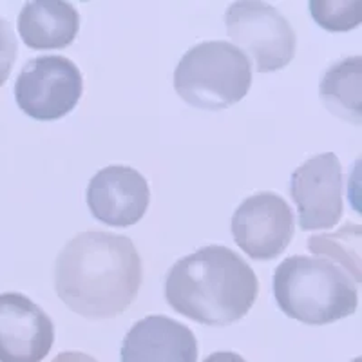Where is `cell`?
<instances>
[{
    "label": "cell",
    "instance_id": "cell-1",
    "mask_svg": "<svg viewBox=\"0 0 362 362\" xmlns=\"http://www.w3.org/2000/svg\"><path fill=\"white\" fill-rule=\"evenodd\" d=\"M144 281L141 257L127 235L80 232L54 263V292L86 319H112L134 303Z\"/></svg>",
    "mask_w": 362,
    "mask_h": 362
},
{
    "label": "cell",
    "instance_id": "cell-2",
    "mask_svg": "<svg viewBox=\"0 0 362 362\" xmlns=\"http://www.w3.org/2000/svg\"><path fill=\"white\" fill-rule=\"evenodd\" d=\"M259 281L250 264L223 245L181 257L165 277V299L180 315L205 326H226L254 306Z\"/></svg>",
    "mask_w": 362,
    "mask_h": 362
},
{
    "label": "cell",
    "instance_id": "cell-3",
    "mask_svg": "<svg viewBox=\"0 0 362 362\" xmlns=\"http://www.w3.org/2000/svg\"><path fill=\"white\" fill-rule=\"evenodd\" d=\"M272 290L284 315L310 326L351 315L358 305V284L350 272L319 255H292L274 272Z\"/></svg>",
    "mask_w": 362,
    "mask_h": 362
},
{
    "label": "cell",
    "instance_id": "cell-4",
    "mask_svg": "<svg viewBox=\"0 0 362 362\" xmlns=\"http://www.w3.org/2000/svg\"><path fill=\"white\" fill-rule=\"evenodd\" d=\"M250 86V58L225 40L194 45L174 71V89L181 100L203 111H221L241 102Z\"/></svg>",
    "mask_w": 362,
    "mask_h": 362
},
{
    "label": "cell",
    "instance_id": "cell-5",
    "mask_svg": "<svg viewBox=\"0 0 362 362\" xmlns=\"http://www.w3.org/2000/svg\"><path fill=\"white\" fill-rule=\"evenodd\" d=\"M225 25L235 47L254 58L257 73L283 69L296 57V31L272 4L257 0L234 2L226 8Z\"/></svg>",
    "mask_w": 362,
    "mask_h": 362
},
{
    "label": "cell",
    "instance_id": "cell-6",
    "mask_svg": "<svg viewBox=\"0 0 362 362\" xmlns=\"http://www.w3.org/2000/svg\"><path fill=\"white\" fill-rule=\"evenodd\" d=\"M82 93L78 66L60 54H44L25 62L15 83L18 107L38 122H53L69 115L78 105Z\"/></svg>",
    "mask_w": 362,
    "mask_h": 362
},
{
    "label": "cell",
    "instance_id": "cell-7",
    "mask_svg": "<svg viewBox=\"0 0 362 362\" xmlns=\"http://www.w3.org/2000/svg\"><path fill=\"white\" fill-rule=\"evenodd\" d=\"M234 241L255 261L276 259L296 232L290 205L276 192H257L245 199L232 216Z\"/></svg>",
    "mask_w": 362,
    "mask_h": 362
},
{
    "label": "cell",
    "instance_id": "cell-8",
    "mask_svg": "<svg viewBox=\"0 0 362 362\" xmlns=\"http://www.w3.org/2000/svg\"><path fill=\"white\" fill-rule=\"evenodd\" d=\"M290 192L303 230L332 228L342 218V169L334 153L300 163L290 180Z\"/></svg>",
    "mask_w": 362,
    "mask_h": 362
},
{
    "label": "cell",
    "instance_id": "cell-9",
    "mask_svg": "<svg viewBox=\"0 0 362 362\" xmlns=\"http://www.w3.org/2000/svg\"><path fill=\"white\" fill-rule=\"evenodd\" d=\"M54 342L51 317L24 293H0V362H42Z\"/></svg>",
    "mask_w": 362,
    "mask_h": 362
},
{
    "label": "cell",
    "instance_id": "cell-10",
    "mask_svg": "<svg viewBox=\"0 0 362 362\" xmlns=\"http://www.w3.org/2000/svg\"><path fill=\"white\" fill-rule=\"evenodd\" d=\"M90 214L109 226H132L148 209L151 190L144 176L132 167L111 165L90 177L86 194Z\"/></svg>",
    "mask_w": 362,
    "mask_h": 362
},
{
    "label": "cell",
    "instance_id": "cell-11",
    "mask_svg": "<svg viewBox=\"0 0 362 362\" xmlns=\"http://www.w3.org/2000/svg\"><path fill=\"white\" fill-rule=\"evenodd\" d=\"M122 362H196L198 341L189 326L167 315L134 322L122 342Z\"/></svg>",
    "mask_w": 362,
    "mask_h": 362
},
{
    "label": "cell",
    "instance_id": "cell-12",
    "mask_svg": "<svg viewBox=\"0 0 362 362\" xmlns=\"http://www.w3.org/2000/svg\"><path fill=\"white\" fill-rule=\"evenodd\" d=\"M17 28L31 49H64L78 35L80 15L71 2L35 0L24 4Z\"/></svg>",
    "mask_w": 362,
    "mask_h": 362
},
{
    "label": "cell",
    "instance_id": "cell-13",
    "mask_svg": "<svg viewBox=\"0 0 362 362\" xmlns=\"http://www.w3.org/2000/svg\"><path fill=\"white\" fill-rule=\"evenodd\" d=\"M362 58H342L332 64L322 76L321 100L332 115L361 125Z\"/></svg>",
    "mask_w": 362,
    "mask_h": 362
},
{
    "label": "cell",
    "instance_id": "cell-14",
    "mask_svg": "<svg viewBox=\"0 0 362 362\" xmlns=\"http://www.w3.org/2000/svg\"><path fill=\"white\" fill-rule=\"evenodd\" d=\"M361 2L312 0L310 11L319 25L328 31H350L361 24Z\"/></svg>",
    "mask_w": 362,
    "mask_h": 362
},
{
    "label": "cell",
    "instance_id": "cell-15",
    "mask_svg": "<svg viewBox=\"0 0 362 362\" xmlns=\"http://www.w3.org/2000/svg\"><path fill=\"white\" fill-rule=\"evenodd\" d=\"M18 57L17 37L4 17H0V87L8 80L11 67Z\"/></svg>",
    "mask_w": 362,
    "mask_h": 362
},
{
    "label": "cell",
    "instance_id": "cell-16",
    "mask_svg": "<svg viewBox=\"0 0 362 362\" xmlns=\"http://www.w3.org/2000/svg\"><path fill=\"white\" fill-rule=\"evenodd\" d=\"M203 362H247L243 357L235 351H216L209 355Z\"/></svg>",
    "mask_w": 362,
    "mask_h": 362
},
{
    "label": "cell",
    "instance_id": "cell-17",
    "mask_svg": "<svg viewBox=\"0 0 362 362\" xmlns=\"http://www.w3.org/2000/svg\"><path fill=\"white\" fill-rule=\"evenodd\" d=\"M53 362H96V361L86 354H78V351H66V354L58 355Z\"/></svg>",
    "mask_w": 362,
    "mask_h": 362
},
{
    "label": "cell",
    "instance_id": "cell-18",
    "mask_svg": "<svg viewBox=\"0 0 362 362\" xmlns=\"http://www.w3.org/2000/svg\"><path fill=\"white\" fill-rule=\"evenodd\" d=\"M354 362H361V358H358V357H357V358H355V361H354Z\"/></svg>",
    "mask_w": 362,
    "mask_h": 362
}]
</instances>
